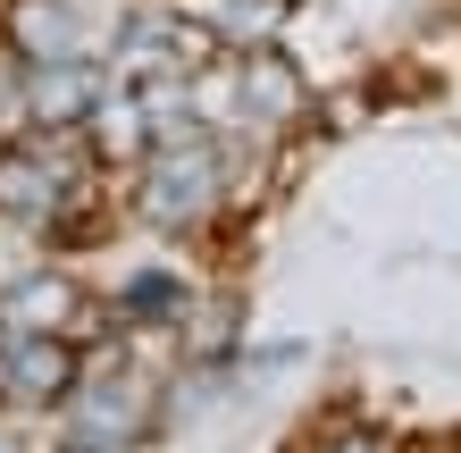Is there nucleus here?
I'll return each instance as SVG.
<instances>
[{"label": "nucleus", "instance_id": "obj_9", "mask_svg": "<svg viewBox=\"0 0 461 453\" xmlns=\"http://www.w3.org/2000/svg\"><path fill=\"white\" fill-rule=\"evenodd\" d=\"M185 25H202V42H227V50H268L285 34L294 0H176Z\"/></svg>", "mask_w": 461, "mask_h": 453}, {"label": "nucleus", "instance_id": "obj_2", "mask_svg": "<svg viewBox=\"0 0 461 453\" xmlns=\"http://www.w3.org/2000/svg\"><path fill=\"white\" fill-rule=\"evenodd\" d=\"M219 194H227V143L185 126V135H159L143 159H134V185H126V210L159 235H194L219 219Z\"/></svg>", "mask_w": 461, "mask_h": 453}, {"label": "nucleus", "instance_id": "obj_7", "mask_svg": "<svg viewBox=\"0 0 461 453\" xmlns=\"http://www.w3.org/2000/svg\"><path fill=\"white\" fill-rule=\"evenodd\" d=\"M0 42L17 50V68H50V59L85 50V17H76V0H9L0 9Z\"/></svg>", "mask_w": 461, "mask_h": 453}, {"label": "nucleus", "instance_id": "obj_3", "mask_svg": "<svg viewBox=\"0 0 461 453\" xmlns=\"http://www.w3.org/2000/svg\"><path fill=\"white\" fill-rule=\"evenodd\" d=\"M227 93H235V126H252V135H285V126L311 118V85H303V68H294L277 42L268 50H235Z\"/></svg>", "mask_w": 461, "mask_h": 453}, {"label": "nucleus", "instance_id": "obj_1", "mask_svg": "<svg viewBox=\"0 0 461 453\" xmlns=\"http://www.w3.org/2000/svg\"><path fill=\"white\" fill-rule=\"evenodd\" d=\"M101 159L85 135L68 126H25L17 143H0V219L34 227V235H76L85 227V194H93ZM85 244V235H76Z\"/></svg>", "mask_w": 461, "mask_h": 453}, {"label": "nucleus", "instance_id": "obj_12", "mask_svg": "<svg viewBox=\"0 0 461 453\" xmlns=\"http://www.w3.org/2000/svg\"><path fill=\"white\" fill-rule=\"evenodd\" d=\"M68 453H118V445H68Z\"/></svg>", "mask_w": 461, "mask_h": 453}, {"label": "nucleus", "instance_id": "obj_4", "mask_svg": "<svg viewBox=\"0 0 461 453\" xmlns=\"http://www.w3.org/2000/svg\"><path fill=\"white\" fill-rule=\"evenodd\" d=\"M76 378H85V361H76L68 336H25V328H0V403L17 412H50L68 403Z\"/></svg>", "mask_w": 461, "mask_h": 453}, {"label": "nucleus", "instance_id": "obj_5", "mask_svg": "<svg viewBox=\"0 0 461 453\" xmlns=\"http://www.w3.org/2000/svg\"><path fill=\"white\" fill-rule=\"evenodd\" d=\"M17 101H25V126H68V135H85L93 110L110 101V76H101L93 50H76V59L25 68V76H17Z\"/></svg>", "mask_w": 461, "mask_h": 453}, {"label": "nucleus", "instance_id": "obj_6", "mask_svg": "<svg viewBox=\"0 0 461 453\" xmlns=\"http://www.w3.org/2000/svg\"><path fill=\"white\" fill-rule=\"evenodd\" d=\"M143 429V386L126 378V369H85L68 394V437L76 445H118Z\"/></svg>", "mask_w": 461, "mask_h": 453}, {"label": "nucleus", "instance_id": "obj_11", "mask_svg": "<svg viewBox=\"0 0 461 453\" xmlns=\"http://www.w3.org/2000/svg\"><path fill=\"white\" fill-rule=\"evenodd\" d=\"M328 453H386V445H377V437H336Z\"/></svg>", "mask_w": 461, "mask_h": 453}, {"label": "nucleus", "instance_id": "obj_8", "mask_svg": "<svg viewBox=\"0 0 461 453\" xmlns=\"http://www.w3.org/2000/svg\"><path fill=\"white\" fill-rule=\"evenodd\" d=\"M85 319V285L68 269H25L0 285V328H25V336H68Z\"/></svg>", "mask_w": 461, "mask_h": 453}, {"label": "nucleus", "instance_id": "obj_10", "mask_svg": "<svg viewBox=\"0 0 461 453\" xmlns=\"http://www.w3.org/2000/svg\"><path fill=\"white\" fill-rule=\"evenodd\" d=\"M202 294H194V285H185L176 269H134L126 285H118V311L134 319V328H176V319L185 311H194Z\"/></svg>", "mask_w": 461, "mask_h": 453}]
</instances>
